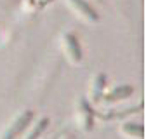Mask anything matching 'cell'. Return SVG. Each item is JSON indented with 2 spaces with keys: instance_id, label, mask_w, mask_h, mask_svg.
<instances>
[{
  "instance_id": "1",
  "label": "cell",
  "mask_w": 146,
  "mask_h": 139,
  "mask_svg": "<svg viewBox=\"0 0 146 139\" xmlns=\"http://www.w3.org/2000/svg\"><path fill=\"white\" fill-rule=\"evenodd\" d=\"M31 120H33V111H31V110L25 111L23 115H19V116L12 122V125L5 130V134L2 136V139H16L17 136H19V134L31 124Z\"/></svg>"
},
{
  "instance_id": "2",
  "label": "cell",
  "mask_w": 146,
  "mask_h": 139,
  "mask_svg": "<svg viewBox=\"0 0 146 139\" xmlns=\"http://www.w3.org/2000/svg\"><path fill=\"white\" fill-rule=\"evenodd\" d=\"M63 45H64V50H66V54L70 56V59L73 63H80L82 61V47L78 44V38H77V35H73V33H66L64 37H63Z\"/></svg>"
},
{
  "instance_id": "3",
  "label": "cell",
  "mask_w": 146,
  "mask_h": 139,
  "mask_svg": "<svg viewBox=\"0 0 146 139\" xmlns=\"http://www.w3.org/2000/svg\"><path fill=\"white\" fill-rule=\"evenodd\" d=\"M78 120H80L84 130H90L94 127V111H92V108H90V104L87 103V99H80Z\"/></svg>"
},
{
  "instance_id": "4",
  "label": "cell",
  "mask_w": 146,
  "mask_h": 139,
  "mask_svg": "<svg viewBox=\"0 0 146 139\" xmlns=\"http://www.w3.org/2000/svg\"><path fill=\"white\" fill-rule=\"evenodd\" d=\"M70 4H71V7L75 9L80 16H84L85 19H89V21H98L99 19L98 12L90 7V4H87L85 0H70Z\"/></svg>"
},
{
  "instance_id": "5",
  "label": "cell",
  "mask_w": 146,
  "mask_h": 139,
  "mask_svg": "<svg viewBox=\"0 0 146 139\" xmlns=\"http://www.w3.org/2000/svg\"><path fill=\"white\" fill-rule=\"evenodd\" d=\"M132 92H134V89H132L131 85H122V87H118V89L111 91L110 94H106L104 96V101L111 103V101H117V99H125V97H129Z\"/></svg>"
},
{
  "instance_id": "6",
  "label": "cell",
  "mask_w": 146,
  "mask_h": 139,
  "mask_svg": "<svg viewBox=\"0 0 146 139\" xmlns=\"http://www.w3.org/2000/svg\"><path fill=\"white\" fill-rule=\"evenodd\" d=\"M104 85H106V75L104 73H99L94 78V82H92V101H99L101 99Z\"/></svg>"
},
{
  "instance_id": "7",
  "label": "cell",
  "mask_w": 146,
  "mask_h": 139,
  "mask_svg": "<svg viewBox=\"0 0 146 139\" xmlns=\"http://www.w3.org/2000/svg\"><path fill=\"white\" fill-rule=\"evenodd\" d=\"M122 130L125 134H129V136H134V137H143L144 136V127L143 124H123Z\"/></svg>"
},
{
  "instance_id": "8",
  "label": "cell",
  "mask_w": 146,
  "mask_h": 139,
  "mask_svg": "<svg viewBox=\"0 0 146 139\" xmlns=\"http://www.w3.org/2000/svg\"><path fill=\"white\" fill-rule=\"evenodd\" d=\"M47 125H49V118H42V120L38 122V124L35 125V129L31 130V134H30L26 139H38V137L44 134V130L47 129Z\"/></svg>"
}]
</instances>
